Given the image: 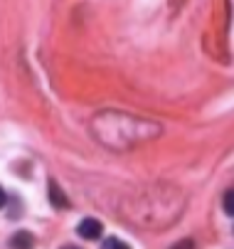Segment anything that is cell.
Here are the masks:
<instances>
[{
  "label": "cell",
  "mask_w": 234,
  "mask_h": 249,
  "mask_svg": "<svg viewBox=\"0 0 234 249\" xmlns=\"http://www.w3.org/2000/svg\"><path fill=\"white\" fill-rule=\"evenodd\" d=\"M222 205H224V212H227V215L234 217V190H227V193H224Z\"/></svg>",
  "instance_id": "5"
},
{
  "label": "cell",
  "mask_w": 234,
  "mask_h": 249,
  "mask_svg": "<svg viewBox=\"0 0 234 249\" xmlns=\"http://www.w3.org/2000/svg\"><path fill=\"white\" fill-rule=\"evenodd\" d=\"M5 202H8V197H5V190L0 188V207H5Z\"/></svg>",
  "instance_id": "7"
},
{
  "label": "cell",
  "mask_w": 234,
  "mask_h": 249,
  "mask_svg": "<svg viewBox=\"0 0 234 249\" xmlns=\"http://www.w3.org/2000/svg\"><path fill=\"white\" fill-rule=\"evenodd\" d=\"M10 249H35V237L32 232H15L10 237Z\"/></svg>",
  "instance_id": "2"
},
{
  "label": "cell",
  "mask_w": 234,
  "mask_h": 249,
  "mask_svg": "<svg viewBox=\"0 0 234 249\" xmlns=\"http://www.w3.org/2000/svg\"><path fill=\"white\" fill-rule=\"evenodd\" d=\"M62 249H79V247H74V244H64Z\"/></svg>",
  "instance_id": "8"
},
{
  "label": "cell",
  "mask_w": 234,
  "mask_h": 249,
  "mask_svg": "<svg viewBox=\"0 0 234 249\" xmlns=\"http://www.w3.org/2000/svg\"><path fill=\"white\" fill-rule=\"evenodd\" d=\"M50 202L57 210H67V207H69V200H67V195L62 193V188L54 180H50Z\"/></svg>",
  "instance_id": "3"
},
{
  "label": "cell",
  "mask_w": 234,
  "mask_h": 249,
  "mask_svg": "<svg viewBox=\"0 0 234 249\" xmlns=\"http://www.w3.org/2000/svg\"><path fill=\"white\" fill-rule=\"evenodd\" d=\"M77 234L84 237V239H99L104 234V225L94 220V217H84L79 225H77Z\"/></svg>",
  "instance_id": "1"
},
{
  "label": "cell",
  "mask_w": 234,
  "mask_h": 249,
  "mask_svg": "<svg viewBox=\"0 0 234 249\" xmlns=\"http://www.w3.org/2000/svg\"><path fill=\"white\" fill-rule=\"evenodd\" d=\"M170 249H195V244H192V239H183V242H178V244L170 247Z\"/></svg>",
  "instance_id": "6"
},
{
  "label": "cell",
  "mask_w": 234,
  "mask_h": 249,
  "mask_svg": "<svg viewBox=\"0 0 234 249\" xmlns=\"http://www.w3.org/2000/svg\"><path fill=\"white\" fill-rule=\"evenodd\" d=\"M101 249H131V247H128L126 242H121L118 237H109V239H104Z\"/></svg>",
  "instance_id": "4"
}]
</instances>
